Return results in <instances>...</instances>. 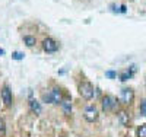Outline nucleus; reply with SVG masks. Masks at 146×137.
Wrapping results in <instances>:
<instances>
[{
	"label": "nucleus",
	"instance_id": "obj_7",
	"mask_svg": "<svg viewBox=\"0 0 146 137\" xmlns=\"http://www.w3.org/2000/svg\"><path fill=\"white\" fill-rule=\"evenodd\" d=\"M50 95H51L53 104H62L63 96H62V91H60V88H53V89L50 91Z\"/></svg>",
	"mask_w": 146,
	"mask_h": 137
},
{
	"label": "nucleus",
	"instance_id": "obj_8",
	"mask_svg": "<svg viewBox=\"0 0 146 137\" xmlns=\"http://www.w3.org/2000/svg\"><path fill=\"white\" fill-rule=\"evenodd\" d=\"M135 71H136V66H131L130 69H126V70L121 71L118 77H120L121 82H126V80H129V79L133 76V73H135Z\"/></svg>",
	"mask_w": 146,
	"mask_h": 137
},
{
	"label": "nucleus",
	"instance_id": "obj_19",
	"mask_svg": "<svg viewBox=\"0 0 146 137\" xmlns=\"http://www.w3.org/2000/svg\"><path fill=\"white\" fill-rule=\"evenodd\" d=\"M105 76L107 77H111V79H114L117 74H115V71H111V70H108V71H105Z\"/></svg>",
	"mask_w": 146,
	"mask_h": 137
},
{
	"label": "nucleus",
	"instance_id": "obj_16",
	"mask_svg": "<svg viewBox=\"0 0 146 137\" xmlns=\"http://www.w3.org/2000/svg\"><path fill=\"white\" fill-rule=\"evenodd\" d=\"M42 101H44V102H47V104H53L50 92H48V93H42Z\"/></svg>",
	"mask_w": 146,
	"mask_h": 137
},
{
	"label": "nucleus",
	"instance_id": "obj_4",
	"mask_svg": "<svg viewBox=\"0 0 146 137\" xmlns=\"http://www.w3.org/2000/svg\"><path fill=\"white\" fill-rule=\"evenodd\" d=\"M42 48L45 53H56L58 50V42L53 38H50V36H47V38L42 41Z\"/></svg>",
	"mask_w": 146,
	"mask_h": 137
},
{
	"label": "nucleus",
	"instance_id": "obj_2",
	"mask_svg": "<svg viewBox=\"0 0 146 137\" xmlns=\"http://www.w3.org/2000/svg\"><path fill=\"white\" fill-rule=\"evenodd\" d=\"M118 99H120L121 104L130 105V104L133 102V99H135V92H133V89H130V88H124V89L120 91Z\"/></svg>",
	"mask_w": 146,
	"mask_h": 137
},
{
	"label": "nucleus",
	"instance_id": "obj_5",
	"mask_svg": "<svg viewBox=\"0 0 146 137\" xmlns=\"http://www.w3.org/2000/svg\"><path fill=\"white\" fill-rule=\"evenodd\" d=\"M117 107V99L111 95H105L102 98V108L104 111H113Z\"/></svg>",
	"mask_w": 146,
	"mask_h": 137
},
{
	"label": "nucleus",
	"instance_id": "obj_6",
	"mask_svg": "<svg viewBox=\"0 0 146 137\" xmlns=\"http://www.w3.org/2000/svg\"><path fill=\"white\" fill-rule=\"evenodd\" d=\"M2 99H3V102H5L6 107L12 105V91L7 88L6 85L2 88Z\"/></svg>",
	"mask_w": 146,
	"mask_h": 137
},
{
	"label": "nucleus",
	"instance_id": "obj_10",
	"mask_svg": "<svg viewBox=\"0 0 146 137\" xmlns=\"http://www.w3.org/2000/svg\"><path fill=\"white\" fill-rule=\"evenodd\" d=\"M29 108H31L32 113H35V114H41V111H42L41 104L38 101H35V99H29Z\"/></svg>",
	"mask_w": 146,
	"mask_h": 137
},
{
	"label": "nucleus",
	"instance_id": "obj_9",
	"mask_svg": "<svg viewBox=\"0 0 146 137\" xmlns=\"http://www.w3.org/2000/svg\"><path fill=\"white\" fill-rule=\"evenodd\" d=\"M129 121H130V117H129V113L127 111H120L118 113V122L121 124V126H124V127H127L129 126Z\"/></svg>",
	"mask_w": 146,
	"mask_h": 137
},
{
	"label": "nucleus",
	"instance_id": "obj_15",
	"mask_svg": "<svg viewBox=\"0 0 146 137\" xmlns=\"http://www.w3.org/2000/svg\"><path fill=\"white\" fill-rule=\"evenodd\" d=\"M5 133H6V124H5L3 118L0 117V136H3Z\"/></svg>",
	"mask_w": 146,
	"mask_h": 137
},
{
	"label": "nucleus",
	"instance_id": "obj_11",
	"mask_svg": "<svg viewBox=\"0 0 146 137\" xmlns=\"http://www.w3.org/2000/svg\"><path fill=\"white\" fill-rule=\"evenodd\" d=\"M62 108L64 111V114H70V111H72V104H70V99H63L62 101Z\"/></svg>",
	"mask_w": 146,
	"mask_h": 137
},
{
	"label": "nucleus",
	"instance_id": "obj_22",
	"mask_svg": "<svg viewBox=\"0 0 146 137\" xmlns=\"http://www.w3.org/2000/svg\"><path fill=\"white\" fill-rule=\"evenodd\" d=\"M131 2H133V0H131Z\"/></svg>",
	"mask_w": 146,
	"mask_h": 137
},
{
	"label": "nucleus",
	"instance_id": "obj_12",
	"mask_svg": "<svg viewBox=\"0 0 146 137\" xmlns=\"http://www.w3.org/2000/svg\"><path fill=\"white\" fill-rule=\"evenodd\" d=\"M111 10H113V12H117V13H126L127 7H126V5H120V6L111 5Z\"/></svg>",
	"mask_w": 146,
	"mask_h": 137
},
{
	"label": "nucleus",
	"instance_id": "obj_3",
	"mask_svg": "<svg viewBox=\"0 0 146 137\" xmlns=\"http://www.w3.org/2000/svg\"><path fill=\"white\" fill-rule=\"evenodd\" d=\"M83 117H85V120H86L88 122L96 121V120H98V109H96V107L95 105L86 107L85 111H83Z\"/></svg>",
	"mask_w": 146,
	"mask_h": 137
},
{
	"label": "nucleus",
	"instance_id": "obj_13",
	"mask_svg": "<svg viewBox=\"0 0 146 137\" xmlns=\"http://www.w3.org/2000/svg\"><path fill=\"white\" fill-rule=\"evenodd\" d=\"M23 42L27 44V47H34L35 45V36L25 35V36H23Z\"/></svg>",
	"mask_w": 146,
	"mask_h": 137
},
{
	"label": "nucleus",
	"instance_id": "obj_18",
	"mask_svg": "<svg viewBox=\"0 0 146 137\" xmlns=\"http://www.w3.org/2000/svg\"><path fill=\"white\" fill-rule=\"evenodd\" d=\"M12 58H13V60H22L23 58V54L19 53V51H15L13 54H12Z\"/></svg>",
	"mask_w": 146,
	"mask_h": 137
},
{
	"label": "nucleus",
	"instance_id": "obj_21",
	"mask_svg": "<svg viewBox=\"0 0 146 137\" xmlns=\"http://www.w3.org/2000/svg\"><path fill=\"white\" fill-rule=\"evenodd\" d=\"M145 86H146V83H145Z\"/></svg>",
	"mask_w": 146,
	"mask_h": 137
},
{
	"label": "nucleus",
	"instance_id": "obj_1",
	"mask_svg": "<svg viewBox=\"0 0 146 137\" xmlns=\"http://www.w3.org/2000/svg\"><path fill=\"white\" fill-rule=\"evenodd\" d=\"M79 93L82 95V98L85 99H92L94 98V93H95V89H94V85L91 82H82L79 85Z\"/></svg>",
	"mask_w": 146,
	"mask_h": 137
},
{
	"label": "nucleus",
	"instance_id": "obj_20",
	"mask_svg": "<svg viewBox=\"0 0 146 137\" xmlns=\"http://www.w3.org/2000/svg\"><path fill=\"white\" fill-rule=\"evenodd\" d=\"M5 54V50H2V48H0V56H3Z\"/></svg>",
	"mask_w": 146,
	"mask_h": 137
},
{
	"label": "nucleus",
	"instance_id": "obj_14",
	"mask_svg": "<svg viewBox=\"0 0 146 137\" xmlns=\"http://www.w3.org/2000/svg\"><path fill=\"white\" fill-rule=\"evenodd\" d=\"M136 134H137V137H146V124H142V126L137 128Z\"/></svg>",
	"mask_w": 146,
	"mask_h": 137
},
{
	"label": "nucleus",
	"instance_id": "obj_17",
	"mask_svg": "<svg viewBox=\"0 0 146 137\" xmlns=\"http://www.w3.org/2000/svg\"><path fill=\"white\" fill-rule=\"evenodd\" d=\"M140 114L143 117H146V99H143L142 104H140Z\"/></svg>",
	"mask_w": 146,
	"mask_h": 137
}]
</instances>
